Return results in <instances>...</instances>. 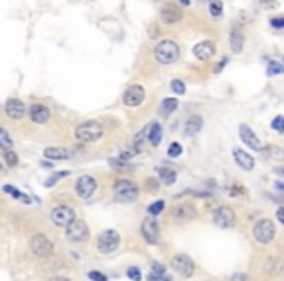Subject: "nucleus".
Returning a JSON list of instances; mask_svg holds the SVG:
<instances>
[{"mask_svg":"<svg viewBox=\"0 0 284 281\" xmlns=\"http://www.w3.org/2000/svg\"><path fill=\"white\" fill-rule=\"evenodd\" d=\"M213 221H214V225L220 227V229H232V227L236 225V213H234L232 207L222 205V207H218V209L214 211Z\"/></svg>","mask_w":284,"mask_h":281,"instance_id":"nucleus-9","label":"nucleus"},{"mask_svg":"<svg viewBox=\"0 0 284 281\" xmlns=\"http://www.w3.org/2000/svg\"><path fill=\"white\" fill-rule=\"evenodd\" d=\"M74 135L80 143H95L103 137V127L97 121H86V123H80L76 127Z\"/></svg>","mask_w":284,"mask_h":281,"instance_id":"nucleus-2","label":"nucleus"},{"mask_svg":"<svg viewBox=\"0 0 284 281\" xmlns=\"http://www.w3.org/2000/svg\"><path fill=\"white\" fill-rule=\"evenodd\" d=\"M243 43H245V37H243V31L239 27H232L230 31V47L234 53H241L243 51Z\"/></svg>","mask_w":284,"mask_h":281,"instance_id":"nucleus-23","label":"nucleus"},{"mask_svg":"<svg viewBox=\"0 0 284 281\" xmlns=\"http://www.w3.org/2000/svg\"><path fill=\"white\" fill-rule=\"evenodd\" d=\"M171 268L181 276V278H191L195 274V262L185 256V254H177L171 258Z\"/></svg>","mask_w":284,"mask_h":281,"instance_id":"nucleus-11","label":"nucleus"},{"mask_svg":"<svg viewBox=\"0 0 284 281\" xmlns=\"http://www.w3.org/2000/svg\"><path fill=\"white\" fill-rule=\"evenodd\" d=\"M154 57L160 65H171L179 59V45L171 39H164L156 45L154 49Z\"/></svg>","mask_w":284,"mask_h":281,"instance_id":"nucleus-1","label":"nucleus"},{"mask_svg":"<svg viewBox=\"0 0 284 281\" xmlns=\"http://www.w3.org/2000/svg\"><path fill=\"white\" fill-rule=\"evenodd\" d=\"M181 153H183V147H181L179 143H171L169 149H167V156H171V158L181 156Z\"/></svg>","mask_w":284,"mask_h":281,"instance_id":"nucleus-34","label":"nucleus"},{"mask_svg":"<svg viewBox=\"0 0 284 281\" xmlns=\"http://www.w3.org/2000/svg\"><path fill=\"white\" fill-rule=\"evenodd\" d=\"M173 219H177V221H191V219H195L197 217V211H195V207L193 205H189V203H179V205H175L173 207Z\"/></svg>","mask_w":284,"mask_h":281,"instance_id":"nucleus-18","label":"nucleus"},{"mask_svg":"<svg viewBox=\"0 0 284 281\" xmlns=\"http://www.w3.org/2000/svg\"><path fill=\"white\" fill-rule=\"evenodd\" d=\"M148 143L152 147H158L162 143V125L156 121L148 123Z\"/></svg>","mask_w":284,"mask_h":281,"instance_id":"nucleus-25","label":"nucleus"},{"mask_svg":"<svg viewBox=\"0 0 284 281\" xmlns=\"http://www.w3.org/2000/svg\"><path fill=\"white\" fill-rule=\"evenodd\" d=\"M51 281H71V280H67V278H53Z\"/></svg>","mask_w":284,"mask_h":281,"instance_id":"nucleus-50","label":"nucleus"},{"mask_svg":"<svg viewBox=\"0 0 284 281\" xmlns=\"http://www.w3.org/2000/svg\"><path fill=\"white\" fill-rule=\"evenodd\" d=\"M158 178H160V182H162V184L171 186V184L175 182L177 174H175V170H169V168H160V170H158Z\"/></svg>","mask_w":284,"mask_h":281,"instance_id":"nucleus-26","label":"nucleus"},{"mask_svg":"<svg viewBox=\"0 0 284 281\" xmlns=\"http://www.w3.org/2000/svg\"><path fill=\"white\" fill-rule=\"evenodd\" d=\"M160 16H162V22H166V24H177V22H181L183 12H181V8H179L177 4L166 2V4L160 8Z\"/></svg>","mask_w":284,"mask_h":281,"instance_id":"nucleus-13","label":"nucleus"},{"mask_svg":"<svg viewBox=\"0 0 284 281\" xmlns=\"http://www.w3.org/2000/svg\"><path fill=\"white\" fill-rule=\"evenodd\" d=\"M4 191H6V193H10V195H12V197H16V199H22V197H24V193H22V191H18L14 186H4Z\"/></svg>","mask_w":284,"mask_h":281,"instance_id":"nucleus-40","label":"nucleus"},{"mask_svg":"<svg viewBox=\"0 0 284 281\" xmlns=\"http://www.w3.org/2000/svg\"><path fill=\"white\" fill-rule=\"evenodd\" d=\"M271 129L277 131V133H284V117L283 115H277V117L271 121Z\"/></svg>","mask_w":284,"mask_h":281,"instance_id":"nucleus-35","label":"nucleus"},{"mask_svg":"<svg viewBox=\"0 0 284 281\" xmlns=\"http://www.w3.org/2000/svg\"><path fill=\"white\" fill-rule=\"evenodd\" d=\"M177 109V100L175 98H166L164 102H162V115H171L173 111Z\"/></svg>","mask_w":284,"mask_h":281,"instance_id":"nucleus-27","label":"nucleus"},{"mask_svg":"<svg viewBox=\"0 0 284 281\" xmlns=\"http://www.w3.org/2000/svg\"><path fill=\"white\" fill-rule=\"evenodd\" d=\"M146 186H148V191H158V189H160V182L148 178V180H146Z\"/></svg>","mask_w":284,"mask_h":281,"instance_id":"nucleus-42","label":"nucleus"},{"mask_svg":"<svg viewBox=\"0 0 284 281\" xmlns=\"http://www.w3.org/2000/svg\"><path fill=\"white\" fill-rule=\"evenodd\" d=\"M171 90H173V94H177V96H183V94H185V82L173 80V82H171Z\"/></svg>","mask_w":284,"mask_h":281,"instance_id":"nucleus-38","label":"nucleus"},{"mask_svg":"<svg viewBox=\"0 0 284 281\" xmlns=\"http://www.w3.org/2000/svg\"><path fill=\"white\" fill-rule=\"evenodd\" d=\"M164 207H166V201H164V199H158V201H154V203L148 207V213H150L152 217H158V215L164 211Z\"/></svg>","mask_w":284,"mask_h":281,"instance_id":"nucleus-31","label":"nucleus"},{"mask_svg":"<svg viewBox=\"0 0 284 281\" xmlns=\"http://www.w3.org/2000/svg\"><path fill=\"white\" fill-rule=\"evenodd\" d=\"M230 281H249V278H247L245 274H234V276L230 278Z\"/></svg>","mask_w":284,"mask_h":281,"instance_id":"nucleus-46","label":"nucleus"},{"mask_svg":"<svg viewBox=\"0 0 284 281\" xmlns=\"http://www.w3.org/2000/svg\"><path fill=\"white\" fill-rule=\"evenodd\" d=\"M209 10H211V16L220 18L222 16V10H224L222 0H209Z\"/></svg>","mask_w":284,"mask_h":281,"instance_id":"nucleus-30","label":"nucleus"},{"mask_svg":"<svg viewBox=\"0 0 284 281\" xmlns=\"http://www.w3.org/2000/svg\"><path fill=\"white\" fill-rule=\"evenodd\" d=\"M271 26L273 27H284V18H273L271 20Z\"/></svg>","mask_w":284,"mask_h":281,"instance_id":"nucleus-45","label":"nucleus"},{"mask_svg":"<svg viewBox=\"0 0 284 281\" xmlns=\"http://www.w3.org/2000/svg\"><path fill=\"white\" fill-rule=\"evenodd\" d=\"M65 176H69V172H57V174H53L49 180H45V187H53L61 178H65Z\"/></svg>","mask_w":284,"mask_h":281,"instance_id":"nucleus-36","label":"nucleus"},{"mask_svg":"<svg viewBox=\"0 0 284 281\" xmlns=\"http://www.w3.org/2000/svg\"><path fill=\"white\" fill-rule=\"evenodd\" d=\"M201 2H205V0H201Z\"/></svg>","mask_w":284,"mask_h":281,"instance_id":"nucleus-54","label":"nucleus"},{"mask_svg":"<svg viewBox=\"0 0 284 281\" xmlns=\"http://www.w3.org/2000/svg\"><path fill=\"white\" fill-rule=\"evenodd\" d=\"M226 65H228V57H224V59L218 63V67H214V73H220V71H222Z\"/></svg>","mask_w":284,"mask_h":281,"instance_id":"nucleus-48","label":"nucleus"},{"mask_svg":"<svg viewBox=\"0 0 284 281\" xmlns=\"http://www.w3.org/2000/svg\"><path fill=\"white\" fill-rule=\"evenodd\" d=\"M214 51H216V47H214L213 41H201V43H197V45L193 47V53H195V57H197L199 61H209V59H213Z\"/></svg>","mask_w":284,"mask_h":281,"instance_id":"nucleus-19","label":"nucleus"},{"mask_svg":"<svg viewBox=\"0 0 284 281\" xmlns=\"http://www.w3.org/2000/svg\"><path fill=\"white\" fill-rule=\"evenodd\" d=\"M127 276H129V280H133V281H141V278H142L141 270H139V268H135V266L127 270Z\"/></svg>","mask_w":284,"mask_h":281,"instance_id":"nucleus-39","label":"nucleus"},{"mask_svg":"<svg viewBox=\"0 0 284 281\" xmlns=\"http://www.w3.org/2000/svg\"><path fill=\"white\" fill-rule=\"evenodd\" d=\"M144 98H146V94H144V88L139 86V84H135V86H129L127 88V92L123 94V102L127 103V105H131V107H137V105H141L142 102H144Z\"/></svg>","mask_w":284,"mask_h":281,"instance_id":"nucleus-17","label":"nucleus"},{"mask_svg":"<svg viewBox=\"0 0 284 281\" xmlns=\"http://www.w3.org/2000/svg\"><path fill=\"white\" fill-rule=\"evenodd\" d=\"M139 193H141L139 186L133 180H125V178L117 180L115 187H113V195H115V199L119 203H131V201H135L139 197Z\"/></svg>","mask_w":284,"mask_h":281,"instance_id":"nucleus-3","label":"nucleus"},{"mask_svg":"<svg viewBox=\"0 0 284 281\" xmlns=\"http://www.w3.org/2000/svg\"><path fill=\"white\" fill-rule=\"evenodd\" d=\"M29 248H31L33 256H37V258H49V256L53 254V250H55V248H53V242H51L45 234H41V232H37V234L31 236Z\"/></svg>","mask_w":284,"mask_h":281,"instance_id":"nucleus-7","label":"nucleus"},{"mask_svg":"<svg viewBox=\"0 0 284 281\" xmlns=\"http://www.w3.org/2000/svg\"><path fill=\"white\" fill-rule=\"evenodd\" d=\"M12 147H14L12 137L8 135V131H4V129L0 127V149H2V151H10Z\"/></svg>","mask_w":284,"mask_h":281,"instance_id":"nucleus-29","label":"nucleus"},{"mask_svg":"<svg viewBox=\"0 0 284 281\" xmlns=\"http://www.w3.org/2000/svg\"><path fill=\"white\" fill-rule=\"evenodd\" d=\"M234 160H236V164H237L239 168H243V170H247V172L255 168V160H253V156L247 154V153L241 151V149H234Z\"/></svg>","mask_w":284,"mask_h":281,"instance_id":"nucleus-20","label":"nucleus"},{"mask_svg":"<svg viewBox=\"0 0 284 281\" xmlns=\"http://www.w3.org/2000/svg\"><path fill=\"white\" fill-rule=\"evenodd\" d=\"M121 244V236L117 230H103L99 236H97V250L101 254H113Z\"/></svg>","mask_w":284,"mask_h":281,"instance_id":"nucleus-5","label":"nucleus"},{"mask_svg":"<svg viewBox=\"0 0 284 281\" xmlns=\"http://www.w3.org/2000/svg\"><path fill=\"white\" fill-rule=\"evenodd\" d=\"M277 236V229H275V223L271 219H261L255 223L253 227V238L259 242V244H271Z\"/></svg>","mask_w":284,"mask_h":281,"instance_id":"nucleus-4","label":"nucleus"},{"mask_svg":"<svg viewBox=\"0 0 284 281\" xmlns=\"http://www.w3.org/2000/svg\"><path fill=\"white\" fill-rule=\"evenodd\" d=\"M74 219H76V213H74V209L69 207V205H59V207H55L51 211V221H53L55 227L67 229Z\"/></svg>","mask_w":284,"mask_h":281,"instance_id":"nucleus-8","label":"nucleus"},{"mask_svg":"<svg viewBox=\"0 0 284 281\" xmlns=\"http://www.w3.org/2000/svg\"><path fill=\"white\" fill-rule=\"evenodd\" d=\"M95 187H97L95 178H92V176H88V174H86V176H80V178L76 180L74 191H76V195H78V197H82V199H90V197L94 195Z\"/></svg>","mask_w":284,"mask_h":281,"instance_id":"nucleus-12","label":"nucleus"},{"mask_svg":"<svg viewBox=\"0 0 284 281\" xmlns=\"http://www.w3.org/2000/svg\"><path fill=\"white\" fill-rule=\"evenodd\" d=\"M27 113H29L33 123H47L51 117V109L45 103H31L27 107Z\"/></svg>","mask_w":284,"mask_h":281,"instance_id":"nucleus-16","label":"nucleus"},{"mask_svg":"<svg viewBox=\"0 0 284 281\" xmlns=\"http://www.w3.org/2000/svg\"><path fill=\"white\" fill-rule=\"evenodd\" d=\"M279 172H281V174H283V176H284V168H281V170H279Z\"/></svg>","mask_w":284,"mask_h":281,"instance_id":"nucleus-53","label":"nucleus"},{"mask_svg":"<svg viewBox=\"0 0 284 281\" xmlns=\"http://www.w3.org/2000/svg\"><path fill=\"white\" fill-rule=\"evenodd\" d=\"M239 139L249 147V149H253V151H265V147H263V143L259 141V137L251 131V127L249 125H245V123H241L239 125Z\"/></svg>","mask_w":284,"mask_h":281,"instance_id":"nucleus-14","label":"nucleus"},{"mask_svg":"<svg viewBox=\"0 0 284 281\" xmlns=\"http://www.w3.org/2000/svg\"><path fill=\"white\" fill-rule=\"evenodd\" d=\"M265 151L269 153V156H273L277 160H284V149H281V147H267Z\"/></svg>","mask_w":284,"mask_h":281,"instance_id":"nucleus-33","label":"nucleus"},{"mask_svg":"<svg viewBox=\"0 0 284 281\" xmlns=\"http://www.w3.org/2000/svg\"><path fill=\"white\" fill-rule=\"evenodd\" d=\"M4 109H6V115L10 119H22L27 113V107L24 105V102L20 98H10L4 105Z\"/></svg>","mask_w":284,"mask_h":281,"instance_id":"nucleus-15","label":"nucleus"},{"mask_svg":"<svg viewBox=\"0 0 284 281\" xmlns=\"http://www.w3.org/2000/svg\"><path fill=\"white\" fill-rule=\"evenodd\" d=\"M152 272L154 274H160V276H166V266H162L160 262H154L152 264Z\"/></svg>","mask_w":284,"mask_h":281,"instance_id":"nucleus-41","label":"nucleus"},{"mask_svg":"<svg viewBox=\"0 0 284 281\" xmlns=\"http://www.w3.org/2000/svg\"><path fill=\"white\" fill-rule=\"evenodd\" d=\"M283 73H284V65L275 63V61L269 63V67H267V75H269V77H273V75H283Z\"/></svg>","mask_w":284,"mask_h":281,"instance_id":"nucleus-32","label":"nucleus"},{"mask_svg":"<svg viewBox=\"0 0 284 281\" xmlns=\"http://www.w3.org/2000/svg\"><path fill=\"white\" fill-rule=\"evenodd\" d=\"M65 232H67V238L71 240L72 244H82L90 236V229H88V225L82 219H74L71 225L65 229Z\"/></svg>","mask_w":284,"mask_h":281,"instance_id":"nucleus-6","label":"nucleus"},{"mask_svg":"<svg viewBox=\"0 0 284 281\" xmlns=\"http://www.w3.org/2000/svg\"><path fill=\"white\" fill-rule=\"evenodd\" d=\"M141 234L148 244H156V242H158V238H160V225H158L156 217L150 215V217H146V219L142 221Z\"/></svg>","mask_w":284,"mask_h":281,"instance_id":"nucleus-10","label":"nucleus"},{"mask_svg":"<svg viewBox=\"0 0 284 281\" xmlns=\"http://www.w3.org/2000/svg\"><path fill=\"white\" fill-rule=\"evenodd\" d=\"M43 156L49 160H71L72 153L69 149H61V147H49L43 151Z\"/></svg>","mask_w":284,"mask_h":281,"instance_id":"nucleus-21","label":"nucleus"},{"mask_svg":"<svg viewBox=\"0 0 284 281\" xmlns=\"http://www.w3.org/2000/svg\"><path fill=\"white\" fill-rule=\"evenodd\" d=\"M160 35V27L156 26V24H152L150 27H148V37H152V39H156Z\"/></svg>","mask_w":284,"mask_h":281,"instance_id":"nucleus-43","label":"nucleus"},{"mask_svg":"<svg viewBox=\"0 0 284 281\" xmlns=\"http://www.w3.org/2000/svg\"><path fill=\"white\" fill-rule=\"evenodd\" d=\"M263 270H265V274L267 276H271V278H275V276H281L284 272V260L283 258H269L267 262H265V266H263Z\"/></svg>","mask_w":284,"mask_h":281,"instance_id":"nucleus-22","label":"nucleus"},{"mask_svg":"<svg viewBox=\"0 0 284 281\" xmlns=\"http://www.w3.org/2000/svg\"><path fill=\"white\" fill-rule=\"evenodd\" d=\"M179 2H181L183 6H189V4H191V0H179Z\"/></svg>","mask_w":284,"mask_h":281,"instance_id":"nucleus-51","label":"nucleus"},{"mask_svg":"<svg viewBox=\"0 0 284 281\" xmlns=\"http://www.w3.org/2000/svg\"><path fill=\"white\" fill-rule=\"evenodd\" d=\"M261 6H263V8H277V6H279V2H275V0H263V2H261Z\"/></svg>","mask_w":284,"mask_h":281,"instance_id":"nucleus-47","label":"nucleus"},{"mask_svg":"<svg viewBox=\"0 0 284 281\" xmlns=\"http://www.w3.org/2000/svg\"><path fill=\"white\" fill-rule=\"evenodd\" d=\"M2 160H4V164H6V166H10V168L18 166V162H20L18 154H16L12 149H10V151H4V154H2Z\"/></svg>","mask_w":284,"mask_h":281,"instance_id":"nucleus-28","label":"nucleus"},{"mask_svg":"<svg viewBox=\"0 0 284 281\" xmlns=\"http://www.w3.org/2000/svg\"><path fill=\"white\" fill-rule=\"evenodd\" d=\"M88 278H90L92 281H107V278H105L103 274H99V272H90Z\"/></svg>","mask_w":284,"mask_h":281,"instance_id":"nucleus-44","label":"nucleus"},{"mask_svg":"<svg viewBox=\"0 0 284 281\" xmlns=\"http://www.w3.org/2000/svg\"><path fill=\"white\" fill-rule=\"evenodd\" d=\"M109 164H111L113 168H117V170H123V168H129V166H131V164H129L127 160H123L121 156H119V158H111Z\"/></svg>","mask_w":284,"mask_h":281,"instance_id":"nucleus-37","label":"nucleus"},{"mask_svg":"<svg viewBox=\"0 0 284 281\" xmlns=\"http://www.w3.org/2000/svg\"><path fill=\"white\" fill-rule=\"evenodd\" d=\"M277 219H279V223H283L284 225V207H279V209H277Z\"/></svg>","mask_w":284,"mask_h":281,"instance_id":"nucleus-49","label":"nucleus"},{"mask_svg":"<svg viewBox=\"0 0 284 281\" xmlns=\"http://www.w3.org/2000/svg\"><path fill=\"white\" fill-rule=\"evenodd\" d=\"M201 129H203V117H201V115H191V117L185 121L183 133H185V137H195Z\"/></svg>","mask_w":284,"mask_h":281,"instance_id":"nucleus-24","label":"nucleus"},{"mask_svg":"<svg viewBox=\"0 0 284 281\" xmlns=\"http://www.w3.org/2000/svg\"><path fill=\"white\" fill-rule=\"evenodd\" d=\"M0 174H4V164L0 162Z\"/></svg>","mask_w":284,"mask_h":281,"instance_id":"nucleus-52","label":"nucleus"}]
</instances>
